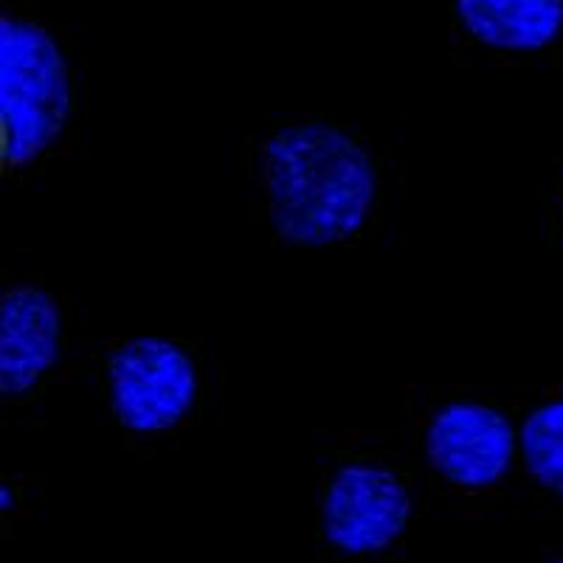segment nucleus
Masks as SVG:
<instances>
[{"label":"nucleus","instance_id":"nucleus-8","mask_svg":"<svg viewBox=\"0 0 563 563\" xmlns=\"http://www.w3.org/2000/svg\"><path fill=\"white\" fill-rule=\"evenodd\" d=\"M519 451L527 474L544 490L563 496V397L538 406L525 417Z\"/></svg>","mask_w":563,"mask_h":563},{"label":"nucleus","instance_id":"nucleus-2","mask_svg":"<svg viewBox=\"0 0 563 563\" xmlns=\"http://www.w3.org/2000/svg\"><path fill=\"white\" fill-rule=\"evenodd\" d=\"M70 68L48 29L0 18V161L23 169L43 158L70 119Z\"/></svg>","mask_w":563,"mask_h":563},{"label":"nucleus","instance_id":"nucleus-9","mask_svg":"<svg viewBox=\"0 0 563 563\" xmlns=\"http://www.w3.org/2000/svg\"><path fill=\"white\" fill-rule=\"evenodd\" d=\"M0 510H3V512L14 510V490L9 485L0 487Z\"/></svg>","mask_w":563,"mask_h":563},{"label":"nucleus","instance_id":"nucleus-1","mask_svg":"<svg viewBox=\"0 0 563 563\" xmlns=\"http://www.w3.org/2000/svg\"><path fill=\"white\" fill-rule=\"evenodd\" d=\"M268 220L294 249L352 240L378 203V169L358 141L335 124L279 128L263 147Z\"/></svg>","mask_w":563,"mask_h":563},{"label":"nucleus","instance_id":"nucleus-4","mask_svg":"<svg viewBox=\"0 0 563 563\" xmlns=\"http://www.w3.org/2000/svg\"><path fill=\"white\" fill-rule=\"evenodd\" d=\"M411 493L404 479L375 462L339 467L321 499V536L350 558L384 555L406 536Z\"/></svg>","mask_w":563,"mask_h":563},{"label":"nucleus","instance_id":"nucleus-6","mask_svg":"<svg viewBox=\"0 0 563 563\" xmlns=\"http://www.w3.org/2000/svg\"><path fill=\"white\" fill-rule=\"evenodd\" d=\"M63 352V310L40 285H14L0 296V395L32 391Z\"/></svg>","mask_w":563,"mask_h":563},{"label":"nucleus","instance_id":"nucleus-7","mask_svg":"<svg viewBox=\"0 0 563 563\" xmlns=\"http://www.w3.org/2000/svg\"><path fill=\"white\" fill-rule=\"evenodd\" d=\"M476 43L510 54L544 52L563 32V0H454Z\"/></svg>","mask_w":563,"mask_h":563},{"label":"nucleus","instance_id":"nucleus-5","mask_svg":"<svg viewBox=\"0 0 563 563\" xmlns=\"http://www.w3.org/2000/svg\"><path fill=\"white\" fill-rule=\"evenodd\" d=\"M516 454H521L519 431L510 417L476 400L440 406L426 429V456L434 474L465 490L499 485Z\"/></svg>","mask_w":563,"mask_h":563},{"label":"nucleus","instance_id":"nucleus-10","mask_svg":"<svg viewBox=\"0 0 563 563\" xmlns=\"http://www.w3.org/2000/svg\"><path fill=\"white\" fill-rule=\"evenodd\" d=\"M544 563H563V558H552V561H544Z\"/></svg>","mask_w":563,"mask_h":563},{"label":"nucleus","instance_id":"nucleus-3","mask_svg":"<svg viewBox=\"0 0 563 563\" xmlns=\"http://www.w3.org/2000/svg\"><path fill=\"white\" fill-rule=\"evenodd\" d=\"M110 409L133 434H161L186 420L198 404V366L180 344L135 335L108 358Z\"/></svg>","mask_w":563,"mask_h":563}]
</instances>
